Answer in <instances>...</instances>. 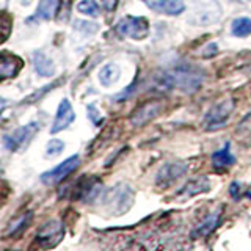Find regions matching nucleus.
<instances>
[{
	"mask_svg": "<svg viewBox=\"0 0 251 251\" xmlns=\"http://www.w3.org/2000/svg\"><path fill=\"white\" fill-rule=\"evenodd\" d=\"M121 75V69L118 65H113V63H108L104 68L100 69L99 73V80L104 86H110L118 82V78Z\"/></svg>",
	"mask_w": 251,
	"mask_h": 251,
	"instance_id": "nucleus-17",
	"label": "nucleus"
},
{
	"mask_svg": "<svg viewBox=\"0 0 251 251\" xmlns=\"http://www.w3.org/2000/svg\"><path fill=\"white\" fill-rule=\"evenodd\" d=\"M21 69H22V60L19 57L8 52H2V57H0V75L3 78L14 77Z\"/></svg>",
	"mask_w": 251,
	"mask_h": 251,
	"instance_id": "nucleus-13",
	"label": "nucleus"
},
{
	"mask_svg": "<svg viewBox=\"0 0 251 251\" xmlns=\"http://www.w3.org/2000/svg\"><path fill=\"white\" fill-rule=\"evenodd\" d=\"M65 149V143L61 140L53 138L47 143V149H46V157H57L61 154V151Z\"/></svg>",
	"mask_w": 251,
	"mask_h": 251,
	"instance_id": "nucleus-23",
	"label": "nucleus"
},
{
	"mask_svg": "<svg viewBox=\"0 0 251 251\" xmlns=\"http://www.w3.org/2000/svg\"><path fill=\"white\" fill-rule=\"evenodd\" d=\"M237 190H239V184L237 182H234V184H231V195L234 196V198H239V193H237Z\"/></svg>",
	"mask_w": 251,
	"mask_h": 251,
	"instance_id": "nucleus-27",
	"label": "nucleus"
},
{
	"mask_svg": "<svg viewBox=\"0 0 251 251\" xmlns=\"http://www.w3.org/2000/svg\"><path fill=\"white\" fill-rule=\"evenodd\" d=\"M116 33L124 38L132 39H145L149 33V24L145 18H135V16H126L116 24Z\"/></svg>",
	"mask_w": 251,
	"mask_h": 251,
	"instance_id": "nucleus-3",
	"label": "nucleus"
},
{
	"mask_svg": "<svg viewBox=\"0 0 251 251\" xmlns=\"http://www.w3.org/2000/svg\"><path fill=\"white\" fill-rule=\"evenodd\" d=\"M102 5H104L107 11H113L118 5V0H102Z\"/></svg>",
	"mask_w": 251,
	"mask_h": 251,
	"instance_id": "nucleus-26",
	"label": "nucleus"
},
{
	"mask_svg": "<svg viewBox=\"0 0 251 251\" xmlns=\"http://www.w3.org/2000/svg\"><path fill=\"white\" fill-rule=\"evenodd\" d=\"M13 25V18L8 13L2 14V30H3V41H6L8 36H10V30Z\"/></svg>",
	"mask_w": 251,
	"mask_h": 251,
	"instance_id": "nucleus-24",
	"label": "nucleus"
},
{
	"mask_svg": "<svg viewBox=\"0 0 251 251\" xmlns=\"http://www.w3.org/2000/svg\"><path fill=\"white\" fill-rule=\"evenodd\" d=\"M58 10V0H41L36 8V18L49 21Z\"/></svg>",
	"mask_w": 251,
	"mask_h": 251,
	"instance_id": "nucleus-19",
	"label": "nucleus"
},
{
	"mask_svg": "<svg viewBox=\"0 0 251 251\" xmlns=\"http://www.w3.org/2000/svg\"><path fill=\"white\" fill-rule=\"evenodd\" d=\"M78 160H80V157H78V155H71L69 159H66L63 163H60L58 167H55L50 171L43 173L41 180L47 185H53V184L61 182L63 179L68 177L71 173H73L78 167Z\"/></svg>",
	"mask_w": 251,
	"mask_h": 251,
	"instance_id": "nucleus-7",
	"label": "nucleus"
},
{
	"mask_svg": "<svg viewBox=\"0 0 251 251\" xmlns=\"http://www.w3.org/2000/svg\"><path fill=\"white\" fill-rule=\"evenodd\" d=\"M75 118V113L73 110V105H71V102L68 99H63L60 102V107H58V112H57V116H55V121L50 127V132L52 133H58L60 130L66 129L68 126L74 121Z\"/></svg>",
	"mask_w": 251,
	"mask_h": 251,
	"instance_id": "nucleus-11",
	"label": "nucleus"
},
{
	"mask_svg": "<svg viewBox=\"0 0 251 251\" xmlns=\"http://www.w3.org/2000/svg\"><path fill=\"white\" fill-rule=\"evenodd\" d=\"M77 10H78V13L91 16V18L99 16V5L96 0H82V2L77 5Z\"/></svg>",
	"mask_w": 251,
	"mask_h": 251,
	"instance_id": "nucleus-22",
	"label": "nucleus"
},
{
	"mask_svg": "<svg viewBox=\"0 0 251 251\" xmlns=\"http://www.w3.org/2000/svg\"><path fill=\"white\" fill-rule=\"evenodd\" d=\"M218 222H220V210L212 212V214L206 220H204L202 223H200L198 226H196V229L192 234L193 239H196V237H206V235H209L217 227Z\"/></svg>",
	"mask_w": 251,
	"mask_h": 251,
	"instance_id": "nucleus-16",
	"label": "nucleus"
},
{
	"mask_svg": "<svg viewBox=\"0 0 251 251\" xmlns=\"http://www.w3.org/2000/svg\"><path fill=\"white\" fill-rule=\"evenodd\" d=\"M220 6L215 0H193V16L190 22L198 25H207L220 18Z\"/></svg>",
	"mask_w": 251,
	"mask_h": 251,
	"instance_id": "nucleus-4",
	"label": "nucleus"
},
{
	"mask_svg": "<svg viewBox=\"0 0 251 251\" xmlns=\"http://www.w3.org/2000/svg\"><path fill=\"white\" fill-rule=\"evenodd\" d=\"M88 115H90V118L93 120V123L99 124V123L102 121V118L98 115V112H96V107H94V105H90V107H88Z\"/></svg>",
	"mask_w": 251,
	"mask_h": 251,
	"instance_id": "nucleus-25",
	"label": "nucleus"
},
{
	"mask_svg": "<svg viewBox=\"0 0 251 251\" xmlns=\"http://www.w3.org/2000/svg\"><path fill=\"white\" fill-rule=\"evenodd\" d=\"M185 173H187V163L171 162V163L163 165V167L159 170L155 182L160 187H168L175 182V180H177L179 177H182Z\"/></svg>",
	"mask_w": 251,
	"mask_h": 251,
	"instance_id": "nucleus-10",
	"label": "nucleus"
},
{
	"mask_svg": "<svg viewBox=\"0 0 251 251\" xmlns=\"http://www.w3.org/2000/svg\"><path fill=\"white\" fill-rule=\"evenodd\" d=\"M105 207L110 214L113 215H123L126 210H129V207L133 202V190L130 188L129 184H116L105 193Z\"/></svg>",
	"mask_w": 251,
	"mask_h": 251,
	"instance_id": "nucleus-2",
	"label": "nucleus"
},
{
	"mask_svg": "<svg viewBox=\"0 0 251 251\" xmlns=\"http://www.w3.org/2000/svg\"><path fill=\"white\" fill-rule=\"evenodd\" d=\"M162 110V102L160 100H148L146 104L138 107L135 112L130 116V123L135 127H141V126L148 124L149 121H152L154 118L159 116Z\"/></svg>",
	"mask_w": 251,
	"mask_h": 251,
	"instance_id": "nucleus-9",
	"label": "nucleus"
},
{
	"mask_svg": "<svg viewBox=\"0 0 251 251\" xmlns=\"http://www.w3.org/2000/svg\"><path fill=\"white\" fill-rule=\"evenodd\" d=\"M31 60H33V68L35 71L43 77H50L55 73V66L50 58H47L43 52H33L31 55Z\"/></svg>",
	"mask_w": 251,
	"mask_h": 251,
	"instance_id": "nucleus-14",
	"label": "nucleus"
},
{
	"mask_svg": "<svg viewBox=\"0 0 251 251\" xmlns=\"http://www.w3.org/2000/svg\"><path fill=\"white\" fill-rule=\"evenodd\" d=\"M168 73L171 75L173 83H175V88L179 86L184 93H195L204 80L202 71L190 65L176 66L175 69L168 71Z\"/></svg>",
	"mask_w": 251,
	"mask_h": 251,
	"instance_id": "nucleus-1",
	"label": "nucleus"
},
{
	"mask_svg": "<svg viewBox=\"0 0 251 251\" xmlns=\"http://www.w3.org/2000/svg\"><path fill=\"white\" fill-rule=\"evenodd\" d=\"M30 220H31V214H30V212H27V214H22L18 218H14L13 222L10 223V226H8L6 235H16V234L22 232L28 226Z\"/></svg>",
	"mask_w": 251,
	"mask_h": 251,
	"instance_id": "nucleus-20",
	"label": "nucleus"
},
{
	"mask_svg": "<svg viewBox=\"0 0 251 251\" xmlns=\"http://www.w3.org/2000/svg\"><path fill=\"white\" fill-rule=\"evenodd\" d=\"M210 188V184H209V179L206 176H201L198 179H193L190 182H187L184 185L182 190L179 192V195H184V196H195L198 193H202V192H209Z\"/></svg>",
	"mask_w": 251,
	"mask_h": 251,
	"instance_id": "nucleus-15",
	"label": "nucleus"
},
{
	"mask_svg": "<svg viewBox=\"0 0 251 251\" xmlns=\"http://www.w3.org/2000/svg\"><path fill=\"white\" fill-rule=\"evenodd\" d=\"M232 35L234 36H239V38H243V36H248L251 35V19L248 18H239L232 22Z\"/></svg>",
	"mask_w": 251,
	"mask_h": 251,
	"instance_id": "nucleus-21",
	"label": "nucleus"
},
{
	"mask_svg": "<svg viewBox=\"0 0 251 251\" xmlns=\"http://www.w3.org/2000/svg\"><path fill=\"white\" fill-rule=\"evenodd\" d=\"M143 2L157 13H165L170 16H177L184 13L185 3L182 0H143Z\"/></svg>",
	"mask_w": 251,
	"mask_h": 251,
	"instance_id": "nucleus-12",
	"label": "nucleus"
},
{
	"mask_svg": "<svg viewBox=\"0 0 251 251\" xmlns=\"http://www.w3.org/2000/svg\"><path fill=\"white\" fill-rule=\"evenodd\" d=\"M38 130H39V124L30 123L27 126H22V127L16 129L13 133H10V135H5L3 137V143L11 152L19 151L21 148L27 146L30 143V140L33 138V135Z\"/></svg>",
	"mask_w": 251,
	"mask_h": 251,
	"instance_id": "nucleus-5",
	"label": "nucleus"
},
{
	"mask_svg": "<svg viewBox=\"0 0 251 251\" xmlns=\"http://www.w3.org/2000/svg\"><path fill=\"white\" fill-rule=\"evenodd\" d=\"M235 162L234 155L229 151V143H227L223 149L212 154V163H214L215 168H226V167H231V165Z\"/></svg>",
	"mask_w": 251,
	"mask_h": 251,
	"instance_id": "nucleus-18",
	"label": "nucleus"
},
{
	"mask_svg": "<svg viewBox=\"0 0 251 251\" xmlns=\"http://www.w3.org/2000/svg\"><path fill=\"white\" fill-rule=\"evenodd\" d=\"M232 110H234V100L232 99H225V100L220 102V104H217L206 116L207 129L214 130V129L223 127L225 123L227 121V118L231 116Z\"/></svg>",
	"mask_w": 251,
	"mask_h": 251,
	"instance_id": "nucleus-8",
	"label": "nucleus"
},
{
	"mask_svg": "<svg viewBox=\"0 0 251 251\" xmlns=\"http://www.w3.org/2000/svg\"><path fill=\"white\" fill-rule=\"evenodd\" d=\"M65 234V227L60 222H49L41 226V229L36 232V243L41 248H53L58 245Z\"/></svg>",
	"mask_w": 251,
	"mask_h": 251,
	"instance_id": "nucleus-6",
	"label": "nucleus"
}]
</instances>
